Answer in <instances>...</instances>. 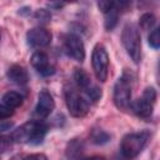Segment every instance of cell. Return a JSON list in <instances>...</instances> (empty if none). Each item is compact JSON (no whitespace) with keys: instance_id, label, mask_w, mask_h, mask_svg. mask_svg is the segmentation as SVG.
I'll return each mask as SVG.
<instances>
[{"instance_id":"cell-19","label":"cell","mask_w":160,"mask_h":160,"mask_svg":"<svg viewBox=\"0 0 160 160\" xmlns=\"http://www.w3.org/2000/svg\"><path fill=\"white\" fill-rule=\"evenodd\" d=\"M10 160H48V158L42 152H35V154H29V155L18 154V155L12 156Z\"/></svg>"},{"instance_id":"cell-10","label":"cell","mask_w":160,"mask_h":160,"mask_svg":"<svg viewBox=\"0 0 160 160\" xmlns=\"http://www.w3.org/2000/svg\"><path fill=\"white\" fill-rule=\"evenodd\" d=\"M51 40H52V34L50 32V30L42 26H35L26 32V42L29 46L34 49L45 48L50 45Z\"/></svg>"},{"instance_id":"cell-15","label":"cell","mask_w":160,"mask_h":160,"mask_svg":"<svg viewBox=\"0 0 160 160\" xmlns=\"http://www.w3.org/2000/svg\"><path fill=\"white\" fill-rule=\"evenodd\" d=\"M22 102H24V98L18 91H8L2 96V104L6 105L8 108L12 109V110L19 108V106H21Z\"/></svg>"},{"instance_id":"cell-16","label":"cell","mask_w":160,"mask_h":160,"mask_svg":"<svg viewBox=\"0 0 160 160\" xmlns=\"http://www.w3.org/2000/svg\"><path fill=\"white\" fill-rule=\"evenodd\" d=\"M90 139L94 144L96 145H104V144H108L111 139L110 134L106 132L105 130H101V129H95L91 131L90 134Z\"/></svg>"},{"instance_id":"cell-20","label":"cell","mask_w":160,"mask_h":160,"mask_svg":"<svg viewBox=\"0 0 160 160\" xmlns=\"http://www.w3.org/2000/svg\"><path fill=\"white\" fill-rule=\"evenodd\" d=\"M35 19L41 21V22H46V21H49L51 19V14L46 9H39L35 12Z\"/></svg>"},{"instance_id":"cell-8","label":"cell","mask_w":160,"mask_h":160,"mask_svg":"<svg viewBox=\"0 0 160 160\" xmlns=\"http://www.w3.org/2000/svg\"><path fill=\"white\" fill-rule=\"evenodd\" d=\"M74 81L78 85V88H80L91 101L96 102V101H99L101 99V96H102L101 89L91 81L89 74L84 69H79V68L75 69V71H74Z\"/></svg>"},{"instance_id":"cell-22","label":"cell","mask_w":160,"mask_h":160,"mask_svg":"<svg viewBox=\"0 0 160 160\" xmlns=\"http://www.w3.org/2000/svg\"><path fill=\"white\" fill-rule=\"evenodd\" d=\"M10 146H11V139H10V138H6V136L0 135V152L6 151Z\"/></svg>"},{"instance_id":"cell-5","label":"cell","mask_w":160,"mask_h":160,"mask_svg":"<svg viewBox=\"0 0 160 160\" xmlns=\"http://www.w3.org/2000/svg\"><path fill=\"white\" fill-rule=\"evenodd\" d=\"M64 99H65V104L69 110V114L71 116L80 119L88 115L90 110V102L88 99L80 95L75 89L66 86L64 89Z\"/></svg>"},{"instance_id":"cell-9","label":"cell","mask_w":160,"mask_h":160,"mask_svg":"<svg viewBox=\"0 0 160 160\" xmlns=\"http://www.w3.org/2000/svg\"><path fill=\"white\" fill-rule=\"evenodd\" d=\"M62 48L68 56L75 61H84L85 59V46L81 38L74 32H69L62 39Z\"/></svg>"},{"instance_id":"cell-3","label":"cell","mask_w":160,"mask_h":160,"mask_svg":"<svg viewBox=\"0 0 160 160\" xmlns=\"http://www.w3.org/2000/svg\"><path fill=\"white\" fill-rule=\"evenodd\" d=\"M151 139L149 130H140L126 134L120 142V152L125 159H134L142 152Z\"/></svg>"},{"instance_id":"cell-18","label":"cell","mask_w":160,"mask_h":160,"mask_svg":"<svg viewBox=\"0 0 160 160\" xmlns=\"http://www.w3.org/2000/svg\"><path fill=\"white\" fill-rule=\"evenodd\" d=\"M148 42H149V45H150L152 49H155V50H158V49L160 48V29H159V28H155V29L150 32V35H149V38H148Z\"/></svg>"},{"instance_id":"cell-1","label":"cell","mask_w":160,"mask_h":160,"mask_svg":"<svg viewBox=\"0 0 160 160\" xmlns=\"http://www.w3.org/2000/svg\"><path fill=\"white\" fill-rule=\"evenodd\" d=\"M49 126L41 120H29L11 132V141L28 145H39L45 139Z\"/></svg>"},{"instance_id":"cell-11","label":"cell","mask_w":160,"mask_h":160,"mask_svg":"<svg viewBox=\"0 0 160 160\" xmlns=\"http://www.w3.org/2000/svg\"><path fill=\"white\" fill-rule=\"evenodd\" d=\"M54 109H55V100L52 95L50 94V91L46 89L40 90V92L38 94V102H36L35 111H34L35 116L39 120L46 119L48 116H50Z\"/></svg>"},{"instance_id":"cell-23","label":"cell","mask_w":160,"mask_h":160,"mask_svg":"<svg viewBox=\"0 0 160 160\" xmlns=\"http://www.w3.org/2000/svg\"><path fill=\"white\" fill-rule=\"evenodd\" d=\"M114 5V1H106V0H101V1H98V8L105 14L106 11H109Z\"/></svg>"},{"instance_id":"cell-25","label":"cell","mask_w":160,"mask_h":160,"mask_svg":"<svg viewBox=\"0 0 160 160\" xmlns=\"http://www.w3.org/2000/svg\"><path fill=\"white\" fill-rule=\"evenodd\" d=\"M78 160H106L102 156H90V158H80Z\"/></svg>"},{"instance_id":"cell-24","label":"cell","mask_w":160,"mask_h":160,"mask_svg":"<svg viewBox=\"0 0 160 160\" xmlns=\"http://www.w3.org/2000/svg\"><path fill=\"white\" fill-rule=\"evenodd\" d=\"M11 128V122H6V124H2V121H0V131H5V130H9Z\"/></svg>"},{"instance_id":"cell-6","label":"cell","mask_w":160,"mask_h":160,"mask_svg":"<svg viewBox=\"0 0 160 160\" xmlns=\"http://www.w3.org/2000/svg\"><path fill=\"white\" fill-rule=\"evenodd\" d=\"M156 90L154 86H148L142 91L141 96L135 101H131L130 110L141 119H150L154 111V105L156 101Z\"/></svg>"},{"instance_id":"cell-17","label":"cell","mask_w":160,"mask_h":160,"mask_svg":"<svg viewBox=\"0 0 160 160\" xmlns=\"http://www.w3.org/2000/svg\"><path fill=\"white\" fill-rule=\"evenodd\" d=\"M155 24H156V18L151 12H145L139 19V26H140L141 30H145V31H149V30L154 29Z\"/></svg>"},{"instance_id":"cell-26","label":"cell","mask_w":160,"mask_h":160,"mask_svg":"<svg viewBox=\"0 0 160 160\" xmlns=\"http://www.w3.org/2000/svg\"><path fill=\"white\" fill-rule=\"evenodd\" d=\"M0 39H1V34H0Z\"/></svg>"},{"instance_id":"cell-4","label":"cell","mask_w":160,"mask_h":160,"mask_svg":"<svg viewBox=\"0 0 160 160\" xmlns=\"http://www.w3.org/2000/svg\"><path fill=\"white\" fill-rule=\"evenodd\" d=\"M121 42L130 59L139 64L141 60V36L139 26L134 22H128L121 32Z\"/></svg>"},{"instance_id":"cell-7","label":"cell","mask_w":160,"mask_h":160,"mask_svg":"<svg viewBox=\"0 0 160 160\" xmlns=\"http://www.w3.org/2000/svg\"><path fill=\"white\" fill-rule=\"evenodd\" d=\"M91 65L95 74V78L104 82L108 79L109 74V54L102 44H96L91 54Z\"/></svg>"},{"instance_id":"cell-2","label":"cell","mask_w":160,"mask_h":160,"mask_svg":"<svg viewBox=\"0 0 160 160\" xmlns=\"http://www.w3.org/2000/svg\"><path fill=\"white\" fill-rule=\"evenodd\" d=\"M132 82H134V75L131 71L125 69L121 74V76L116 80L114 85L112 91V100L115 106L119 110H129L131 105V95H132Z\"/></svg>"},{"instance_id":"cell-14","label":"cell","mask_w":160,"mask_h":160,"mask_svg":"<svg viewBox=\"0 0 160 160\" xmlns=\"http://www.w3.org/2000/svg\"><path fill=\"white\" fill-rule=\"evenodd\" d=\"M129 2H125V1H120V2H116L114 1V5L112 8L106 11L104 15H105V20H104V26L108 31H111L114 30V28L118 25V20H119V11L121 9H124L125 6H128Z\"/></svg>"},{"instance_id":"cell-12","label":"cell","mask_w":160,"mask_h":160,"mask_svg":"<svg viewBox=\"0 0 160 160\" xmlns=\"http://www.w3.org/2000/svg\"><path fill=\"white\" fill-rule=\"evenodd\" d=\"M30 64L41 76H51L55 74V68L50 64L49 56L44 51H35L30 58Z\"/></svg>"},{"instance_id":"cell-21","label":"cell","mask_w":160,"mask_h":160,"mask_svg":"<svg viewBox=\"0 0 160 160\" xmlns=\"http://www.w3.org/2000/svg\"><path fill=\"white\" fill-rule=\"evenodd\" d=\"M14 110L8 108L4 104H0V121H5L6 119H9L10 116H12Z\"/></svg>"},{"instance_id":"cell-13","label":"cell","mask_w":160,"mask_h":160,"mask_svg":"<svg viewBox=\"0 0 160 160\" xmlns=\"http://www.w3.org/2000/svg\"><path fill=\"white\" fill-rule=\"evenodd\" d=\"M6 76H8V79H9L11 82H14V84H16V85H20V86H24V85H26V84L29 82V74H28V70H26L24 66L18 65V64L11 65V66L8 69Z\"/></svg>"}]
</instances>
